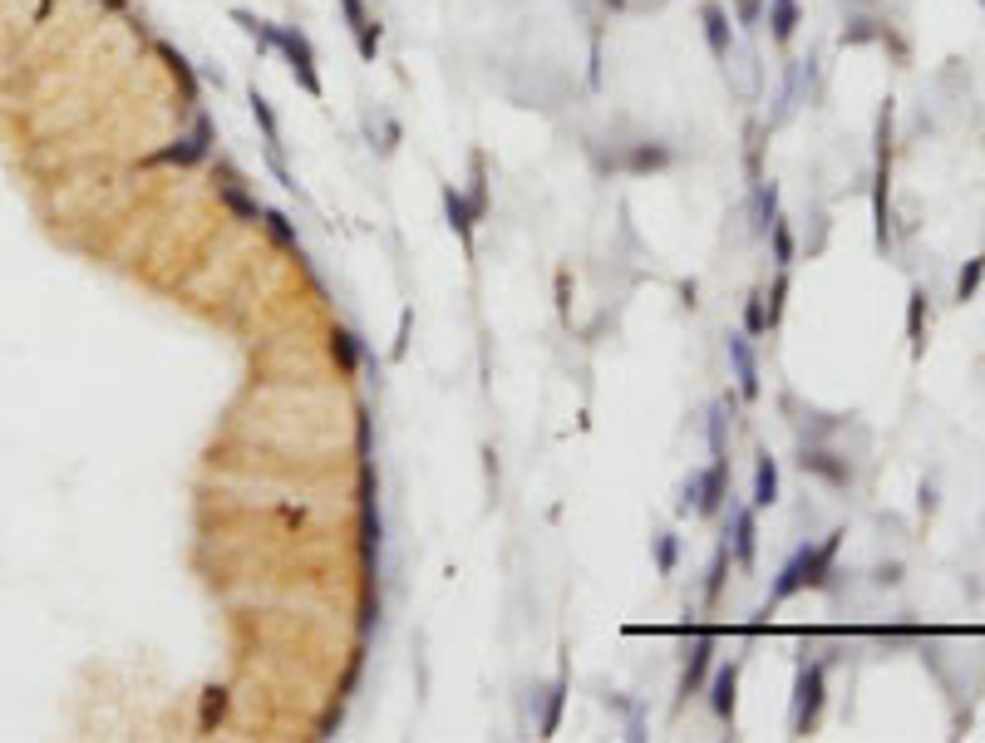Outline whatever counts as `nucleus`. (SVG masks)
Segmentation results:
<instances>
[{
    "label": "nucleus",
    "instance_id": "a878e982",
    "mask_svg": "<svg viewBox=\"0 0 985 743\" xmlns=\"http://www.w3.org/2000/svg\"><path fill=\"white\" fill-rule=\"evenodd\" d=\"M217 198H222L227 207H232V212H237V217H247V222H257V217L266 212V207H262V202H251V198H247V192H241V188H237V182H232V178H227V182H217Z\"/></svg>",
    "mask_w": 985,
    "mask_h": 743
},
{
    "label": "nucleus",
    "instance_id": "f704fd0d",
    "mask_svg": "<svg viewBox=\"0 0 985 743\" xmlns=\"http://www.w3.org/2000/svg\"><path fill=\"white\" fill-rule=\"evenodd\" d=\"M695 503H700V473H690L685 483H680V497H675V513L680 517H690L695 513Z\"/></svg>",
    "mask_w": 985,
    "mask_h": 743
},
{
    "label": "nucleus",
    "instance_id": "cd10ccee",
    "mask_svg": "<svg viewBox=\"0 0 985 743\" xmlns=\"http://www.w3.org/2000/svg\"><path fill=\"white\" fill-rule=\"evenodd\" d=\"M980 281H985V251H980V257H970L966 266H960V276H956V300H960V306H966V300H976Z\"/></svg>",
    "mask_w": 985,
    "mask_h": 743
},
{
    "label": "nucleus",
    "instance_id": "f03ea898",
    "mask_svg": "<svg viewBox=\"0 0 985 743\" xmlns=\"http://www.w3.org/2000/svg\"><path fill=\"white\" fill-rule=\"evenodd\" d=\"M276 55L286 59L291 79H296L301 89L311 94V99H325L321 69H315V45H311V35H306V30H296V25H282V30H276Z\"/></svg>",
    "mask_w": 985,
    "mask_h": 743
},
{
    "label": "nucleus",
    "instance_id": "b1692460",
    "mask_svg": "<svg viewBox=\"0 0 985 743\" xmlns=\"http://www.w3.org/2000/svg\"><path fill=\"white\" fill-rule=\"evenodd\" d=\"M222 714H227V685H208V689H202V714H198V728H202V734H212V728L222 724Z\"/></svg>",
    "mask_w": 985,
    "mask_h": 743
},
{
    "label": "nucleus",
    "instance_id": "f257e3e1",
    "mask_svg": "<svg viewBox=\"0 0 985 743\" xmlns=\"http://www.w3.org/2000/svg\"><path fill=\"white\" fill-rule=\"evenodd\" d=\"M823 704H828V669L818 660H804L798 665V679H794V714H788V734L808 738L823 718Z\"/></svg>",
    "mask_w": 985,
    "mask_h": 743
},
{
    "label": "nucleus",
    "instance_id": "412c9836",
    "mask_svg": "<svg viewBox=\"0 0 985 743\" xmlns=\"http://www.w3.org/2000/svg\"><path fill=\"white\" fill-rule=\"evenodd\" d=\"M769 247H774V266H778V271H788V266L798 261V241H794V227H788L784 217H774V227H769Z\"/></svg>",
    "mask_w": 985,
    "mask_h": 743
},
{
    "label": "nucleus",
    "instance_id": "9d476101",
    "mask_svg": "<svg viewBox=\"0 0 985 743\" xmlns=\"http://www.w3.org/2000/svg\"><path fill=\"white\" fill-rule=\"evenodd\" d=\"M798 468L813 473V478H823L828 487H847V483H853V468H847V458L828 453V448H804V453H798Z\"/></svg>",
    "mask_w": 985,
    "mask_h": 743
},
{
    "label": "nucleus",
    "instance_id": "bb28decb",
    "mask_svg": "<svg viewBox=\"0 0 985 743\" xmlns=\"http://www.w3.org/2000/svg\"><path fill=\"white\" fill-rule=\"evenodd\" d=\"M744 335L749 340L769 335V296H764V290H754V296L744 300Z\"/></svg>",
    "mask_w": 985,
    "mask_h": 743
},
{
    "label": "nucleus",
    "instance_id": "423d86ee",
    "mask_svg": "<svg viewBox=\"0 0 985 743\" xmlns=\"http://www.w3.org/2000/svg\"><path fill=\"white\" fill-rule=\"evenodd\" d=\"M700 25H704V45H710V55L720 59V65H729V55H734V25H729V10L720 5V0H704V5H700Z\"/></svg>",
    "mask_w": 985,
    "mask_h": 743
},
{
    "label": "nucleus",
    "instance_id": "6e6552de",
    "mask_svg": "<svg viewBox=\"0 0 985 743\" xmlns=\"http://www.w3.org/2000/svg\"><path fill=\"white\" fill-rule=\"evenodd\" d=\"M739 660H729V665H720L714 669V679H710V709H714V718L720 724H734V704H739Z\"/></svg>",
    "mask_w": 985,
    "mask_h": 743
},
{
    "label": "nucleus",
    "instance_id": "6ab92c4d",
    "mask_svg": "<svg viewBox=\"0 0 985 743\" xmlns=\"http://www.w3.org/2000/svg\"><path fill=\"white\" fill-rule=\"evenodd\" d=\"M671 148L665 143H636V148L626 153V173H661V168H671Z\"/></svg>",
    "mask_w": 985,
    "mask_h": 743
},
{
    "label": "nucleus",
    "instance_id": "dca6fc26",
    "mask_svg": "<svg viewBox=\"0 0 985 743\" xmlns=\"http://www.w3.org/2000/svg\"><path fill=\"white\" fill-rule=\"evenodd\" d=\"M562 709H567V669L547 685V704H542V718H538V738H557L562 728Z\"/></svg>",
    "mask_w": 985,
    "mask_h": 743
},
{
    "label": "nucleus",
    "instance_id": "20e7f679",
    "mask_svg": "<svg viewBox=\"0 0 985 743\" xmlns=\"http://www.w3.org/2000/svg\"><path fill=\"white\" fill-rule=\"evenodd\" d=\"M724 350H729V364H734L739 399H744V404H754V399L764 394V384H759V360H754V340H749L744 331H729V335H724Z\"/></svg>",
    "mask_w": 985,
    "mask_h": 743
},
{
    "label": "nucleus",
    "instance_id": "4468645a",
    "mask_svg": "<svg viewBox=\"0 0 985 743\" xmlns=\"http://www.w3.org/2000/svg\"><path fill=\"white\" fill-rule=\"evenodd\" d=\"M247 104H251V118H257V128H262V143H266V153H282V118H276V108H272V99L251 84L247 89Z\"/></svg>",
    "mask_w": 985,
    "mask_h": 743
},
{
    "label": "nucleus",
    "instance_id": "4c0bfd02",
    "mask_svg": "<svg viewBox=\"0 0 985 743\" xmlns=\"http://www.w3.org/2000/svg\"><path fill=\"white\" fill-rule=\"evenodd\" d=\"M202 79H208V84H217V89H227V75H222L217 65H202Z\"/></svg>",
    "mask_w": 985,
    "mask_h": 743
},
{
    "label": "nucleus",
    "instance_id": "c756f323",
    "mask_svg": "<svg viewBox=\"0 0 985 743\" xmlns=\"http://www.w3.org/2000/svg\"><path fill=\"white\" fill-rule=\"evenodd\" d=\"M655 571L661 576H675V566H680V537L675 532H655Z\"/></svg>",
    "mask_w": 985,
    "mask_h": 743
},
{
    "label": "nucleus",
    "instance_id": "72a5a7b5",
    "mask_svg": "<svg viewBox=\"0 0 985 743\" xmlns=\"http://www.w3.org/2000/svg\"><path fill=\"white\" fill-rule=\"evenodd\" d=\"M764 10H769V0H734V20L744 25L749 35L759 30V20H764Z\"/></svg>",
    "mask_w": 985,
    "mask_h": 743
},
{
    "label": "nucleus",
    "instance_id": "4be33fe9",
    "mask_svg": "<svg viewBox=\"0 0 985 743\" xmlns=\"http://www.w3.org/2000/svg\"><path fill=\"white\" fill-rule=\"evenodd\" d=\"M468 202L483 222V217H488V168H483V153L468 158Z\"/></svg>",
    "mask_w": 985,
    "mask_h": 743
},
{
    "label": "nucleus",
    "instance_id": "f8f14e48",
    "mask_svg": "<svg viewBox=\"0 0 985 743\" xmlns=\"http://www.w3.org/2000/svg\"><path fill=\"white\" fill-rule=\"evenodd\" d=\"M710 665H714V636H700L695 645H690L685 655V675H680V699H690V694L704 689V679H710Z\"/></svg>",
    "mask_w": 985,
    "mask_h": 743
},
{
    "label": "nucleus",
    "instance_id": "a211bd4d",
    "mask_svg": "<svg viewBox=\"0 0 985 743\" xmlns=\"http://www.w3.org/2000/svg\"><path fill=\"white\" fill-rule=\"evenodd\" d=\"M232 25L247 35L251 45H257V50H276V30L282 25H272V20H262L257 10H241V5H232Z\"/></svg>",
    "mask_w": 985,
    "mask_h": 743
},
{
    "label": "nucleus",
    "instance_id": "a19ab883",
    "mask_svg": "<svg viewBox=\"0 0 985 743\" xmlns=\"http://www.w3.org/2000/svg\"><path fill=\"white\" fill-rule=\"evenodd\" d=\"M606 5H611V10H626V0H606Z\"/></svg>",
    "mask_w": 985,
    "mask_h": 743
},
{
    "label": "nucleus",
    "instance_id": "58836bf2",
    "mask_svg": "<svg viewBox=\"0 0 985 743\" xmlns=\"http://www.w3.org/2000/svg\"><path fill=\"white\" fill-rule=\"evenodd\" d=\"M936 507V493H931V483H921V513H931Z\"/></svg>",
    "mask_w": 985,
    "mask_h": 743
},
{
    "label": "nucleus",
    "instance_id": "1a4fd4ad",
    "mask_svg": "<svg viewBox=\"0 0 985 743\" xmlns=\"http://www.w3.org/2000/svg\"><path fill=\"white\" fill-rule=\"evenodd\" d=\"M724 497H729V458H710V468L700 473V503H695V513L700 517H714L724 507Z\"/></svg>",
    "mask_w": 985,
    "mask_h": 743
},
{
    "label": "nucleus",
    "instance_id": "e433bc0d",
    "mask_svg": "<svg viewBox=\"0 0 985 743\" xmlns=\"http://www.w3.org/2000/svg\"><path fill=\"white\" fill-rule=\"evenodd\" d=\"M897 581H902V566H897V562L877 571V586H897Z\"/></svg>",
    "mask_w": 985,
    "mask_h": 743
},
{
    "label": "nucleus",
    "instance_id": "9b49d317",
    "mask_svg": "<svg viewBox=\"0 0 985 743\" xmlns=\"http://www.w3.org/2000/svg\"><path fill=\"white\" fill-rule=\"evenodd\" d=\"M444 217H448V227L458 231L464 251H473V227H478V212H473L468 192H464V188H454V182H444Z\"/></svg>",
    "mask_w": 985,
    "mask_h": 743
},
{
    "label": "nucleus",
    "instance_id": "c9c22d12",
    "mask_svg": "<svg viewBox=\"0 0 985 743\" xmlns=\"http://www.w3.org/2000/svg\"><path fill=\"white\" fill-rule=\"evenodd\" d=\"M409 325H415V310L399 315V335H395V350H389V360H405V350H409Z\"/></svg>",
    "mask_w": 985,
    "mask_h": 743
},
{
    "label": "nucleus",
    "instance_id": "5701e85b",
    "mask_svg": "<svg viewBox=\"0 0 985 743\" xmlns=\"http://www.w3.org/2000/svg\"><path fill=\"white\" fill-rule=\"evenodd\" d=\"M872 40H887V20L877 15H853L843 25V45H872Z\"/></svg>",
    "mask_w": 985,
    "mask_h": 743
},
{
    "label": "nucleus",
    "instance_id": "393cba45",
    "mask_svg": "<svg viewBox=\"0 0 985 743\" xmlns=\"http://www.w3.org/2000/svg\"><path fill=\"white\" fill-rule=\"evenodd\" d=\"M158 55L168 59V69H173V79H182V94H188V99H198V75H192L188 55H182V50H173V45H168V40H158Z\"/></svg>",
    "mask_w": 985,
    "mask_h": 743
},
{
    "label": "nucleus",
    "instance_id": "2eb2a0df",
    "mask_svg": "<svg viewBox=\"0 0 985 743\" xmlns=\"http://www.w3.org/2000/svg\"><path fill=\"white\" fill-rule=\"evenodd\" d=\"M778 503V458L764 448L759 463H754V513L759 507H774Z\"/></svg>",
    "mask_w": 985,
    "mask_h": 743
},
{
    "label": "nucleus",
    "instance_id": "37998d69",
    "mask_svg": "<svg viewBox=\"0 0 985 743\" xmlns=\"http://www.w3.org/2000/svg\"><path fill=\"white\" fill-rule=\"evenodd\" d=\"M976 5H985V0H976Z\"/></svg>",
    "mask_w": 985,
    "mask_h": 743
},
{
    "label": "nucleus",
    "instance_id": "f3484780",
    "mask_svg": "<svg viewBox=\"0 0 985 743\" xmlns=\"http://www.w3.org/2000/svg\"><path fill=\"white\" fill-rule=\"evenodd\" d=\"M907 340H911V355H927V290L911 286L907 296Z\"/></svg>",
    "mask_w": 985,
    "mask_h": 743
},
{
    "label": "nucleus",
    "instance_id": "aec40b11",
    "mask_svg": "<svg viewBox=\"0 0 985 743\" xmlns=\"http://www.w3.org/2000/svg\"><path fill=\"white\" fill-rule=\"evenodd\" d=\"M774 217H778V182H759V192H754V237H769V227H774Z\"/></svg>",
    "mask_w": 985,
    "mask_h": 743
},
{
    "label": "nucleus",
    "instance_id": "7ed1b4c3",
    "mask_svg": "<svg viewBox=\"0 0 985 743\" xmlns=\"http://www.w3.org/2000/svg\"><path fill=\"white\" fill-rule=\"evenodd\" d=\"M212 143H217V128L208 114L192 118V133H182L178 143H168V148L153 153V163H178V168H192V163H208L212 158Z\"/></svg>",
    "mask_w": 985,
    "mask_h": 743
},
{
    "label": "nucleus",
    "instance_id": "0eeeda50",
    "mask_svg": "<svg viewBox=\"0 0 985 743\" xmlns=\"http://www.w3.org/2000/svg\"><path fill=\"white\" fill-rule=\"evenodd\" d=\"M729 556H734L739 571H754V552H759V522H754V507H734L729 513Z\"/></svg>",
    "mask_w": 985,
    "mask_h": 743
},
{
    "label": "nucleus",
    "instance_id": "ddd939ff",
    "mask_svg": "<svg viewBox=\"0 0 985 743\" xmlns=\"http://www.w3.org/2000/svg\"><path fill=\"white\" fill-rule=\"evenodd\" d=\"M764 15H769V40L774 45H788L798 35V25H804V5H798V0H769Z\"/></svg>",
    "mask_w": 985,
    "mask_h": 743
},
{
    "label": "nucleus",
    "instance_id": "39448f33",
    "mask_svg": "<svg viewBox=\"0 0 985 743\" xmlns=\"http://www.w3.org/2000/svg\"><path fill=\"white\" fill-rule=\"evenodd\" d=\"M340 15H345V30L355 35L360 59H370V65H375V55H380V20L364 10V0H340Z\"/></svg>",
    "mask_w": 985,
    "mask_h": 743
},
{
    "label": "nucleus",
    "instance_id": "79ce46f5",
    "mask_svg": "<svg viewBox=\"0 0 985 743\" xmlns=\"http://www.w3.org/2000/svg\"><path fill=\"white\" fill-rule=\"evenodd\" d=\"M853 5H872V0H853Z\"/></svg>",
    "mask_w": 985,
    "mask_h": 743
},
{
    "label": "nucleus",
    "instance_id": "473e14b6",
    "mask_svg": "<svg viewBox=\"0 0 985 743\" xmlns=\"http://www.w3.org/2000/svg\"><path fill=\"white\" fill-rule=\"evenodd\" d=\"M262 222H266V231H272L282 247H296V227H291V217L286 212H276V207H266L262 212Z\"/></svg>",
    "mask_w": 985,
    "mask_h": 743
},
{
    "label": "nucleus",
    "instance_id": "7c9ffc66",
    "mask_svg": "<svg viewBox=\"0 0 985 743\" xmlns=\"http://www.w3.org/2000/svg\"><path fill=\"white\" fill-rule=\"evenodd\" d=\"M724 438H729V419H724V399H720V404L710 409V458H729Z\"/></svg>",
    "mask_w": 985,
    "mask_h": 743
},
{
    "label": "nucleus",
    "instance_id": "2f4dec72",
    "mask_svg": "<svg viewBox=\"0 0 985 743\" xmlns=\"http://www.w3.org/2000/svg\"><path fill=\"white\" fill-rule=\"evenodd\" d=\"M724 571H729V542L714 552V562H710V581H704V601H720V591H724Z\"/></svg>",
    "mask_w": 985,
    "mask_h": 743
},
{
    "label": "nucleus",
    "instance_id": "c85d7f7f",
    "mask_svg": "<svg viewBox=\"0 0 985 743\" xmlns=\"http://www.w3.org/2000/svg\"><path fill=\"white\" fill-rule=\"evenodd\" d=\"M331 355H335V364H340V374H355V370H360V340L350 335V331H335V335H331Z\"/></svg>",
    "mask_w": 985,
    "mask_h": 743
},
{
    "label": "nucleus",
    "instance_id": "ea45409f",
    "mask_svg": "<svg viewBox=\"0 0 985 743\" xmlns=\"http://www.w3.org/2000/svg\"><path fill=\"white\" fill-rule=\"evenodd\" d=\"M104 5H108V10H128V0H104Z\"/></svg>",
    "mask_w": 985,
    "mask_h": 743
}]
</instances>
